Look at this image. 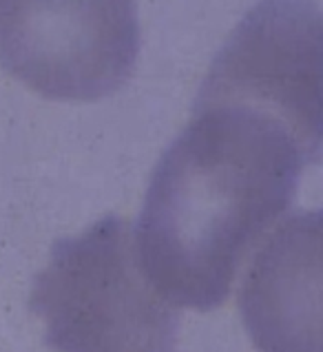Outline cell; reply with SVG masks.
Here are the masks:
<instances>
[{
	"instance_id": "obj_1",
	"label": "cell",
	"mask_w": 323,
	"mask_h": 352,
	"mask_svg": "<svg viewBox=\"0 0 323 352\" xmlns=\"http://www.w3.org/2000/svg\"><path fill=\"white\" fill-rule=\"evenodd\" d=\"M319 155L281 120L195 104L151 175L133 230L140 266L170 306L219 308L248 253L290 208Z\"/></svg>"
},
{
	"instance_id": "obj_2",
	"label": "cell",
	"mask_w": 323,
	"mask_h": 352,
	"mask_svg": "<svg viewBox=\"0 0 323 352\" xmlns=\"http://www.w3.org/2000/svg\"><path fill=\"white\" fill-rule=\"evenodd\" d=\"M29 308L54 352H168L179 330L175 306L151 286L133 228L118 215L56 241Z\"/></svg>"
},
{
	"instance_id": "obj_3",
	"label": "cell",
	"mask_w": 323,
	"mask_h": 352,
	"mask_svg": "<svg viewBox=\"0 0 323 352\" xmlns=\"http://www.w3.org/2000/svg\"><path fill=\"white\" fill-rule=\"evenodd\" d=\"M137 54L135 0H0V65L49 100L115 94Z\"/></svg>"
},
{
	"instance_id": "obj_4",
	"label": "cell",
	"mask_w": 323,
	"mask_h": 352,
	"mask_svg": "<svg viewBox=\"0 0 323 352\" xmlns=\"http://www.w3.org/2000/svg\"><path fill=\"white\" fill-rule=\"evenodd\" d=\"M244 104L281 120L321 153V12L315 0H261L219 49L195 104Z\"/></svg>"
},
{
	"instance_id": "obj_5",
	"label": "cell",
	"mask_w": 323,
	"mask_h": 352,
	"mask_svg": "<svg viewBox=\"0 0 323 352\" xmlns=\"http://www.w3.org/2000/svg\"><path fill=\"white\" fill-rule=\"evenodd\" d=\"M321 213L284 219L252 259L239 293L259 352H319Z\"/></svg>"
}]
</instances>
